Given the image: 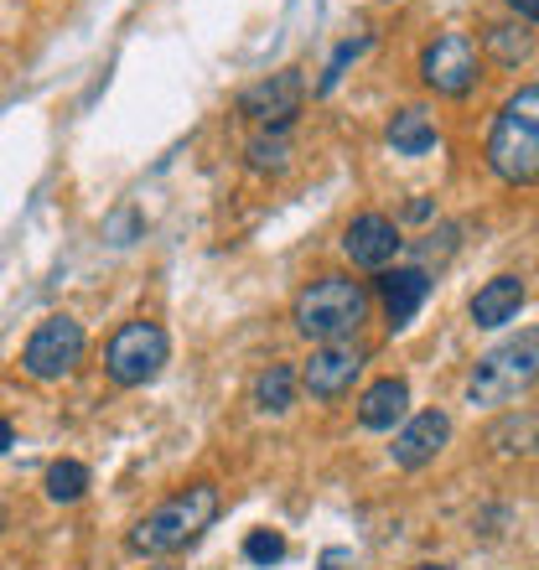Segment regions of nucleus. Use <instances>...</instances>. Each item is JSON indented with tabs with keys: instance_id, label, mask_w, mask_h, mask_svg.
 I'll list each match as a JSON object with an SVG mask.
<instances>
[{
	"instance_id": "obj_20",
	"label": "nucleus",
	"mask_w": 539,
	"mask_h": 570,
	"mask_svg": "<svg viewBox=\"0 0 539 570\" xmlns=\"http://www.w3.org/2000/svg\"><path fill=\"white\" fill-rule=\"evenodd\" d=\"M244 161L255 166V171H285V166H291V136H281V130H255L249 146H244Z\"/></svg>"
},
{
	"instance_id": "obj_6",
	"label": "nucleus",
	"mask_w": 539,
	"mask_h": 570,
	"mask_svg": "<svg viewBox=\"0 0 539 570\" xmlns=\"http://www.w3.org/2000/svg\"><path fill=\"white\" fill-rule=\"evenodd\" d=\"M84 347H89V332H84V322H74V316H42L37 327H31L27 347H21V368H27L37 384H58V379H68L84 363Z\"/></svg>"
},
{
	"instance_id": "obj_23",
	"label": "nucleus",
	"mask_w": 539,
	"mask_h": 570,
	"mask_svg": "<svg viewBox=\"0 0 539 570\" xmlns=\"http://www.w3.org/2000/svg\"><path fill=\"white\" fill-rule=\"evenodd\" d=\"M509 11L525 21V27H539V0H509Z\"/></svg>"
},
{
	"instance_id": "obj_9",
	"label": "nucleus",
	"mask_w": 539,
	"mask_h": 570,
	"mask_svg": "<svg viewBox=\"0 0 539 570\" xmlns=\"http://www.w3.org/2000/svg\"><path fill=\"white\" fill-rule=\"evenodd\" d=\"M363 363H369V353H363L353 337L347 343H322L312 347V358H306V368H301V390L312 394V400H343V394H353V384H359Z\"/></svg>"
},
{
	"instance_id": "obj_14",
	"label": "nucleus",
	"mask_w": 539,
	"mask_h": 570,
	"mask_svg": "<svg viewBox=\"0 0 539 570\" xmlns=\"http://www.w3.org/2000/svg\"><path fill=\"white\" fill-rule=\"evenodd\" d=\"M519 306H525V281L519 275H493L472 296V322L478 327H509L513 316H519Z\"/></svg>"
},
{
	"instance_id": "obj_17",
	"label": "nucleus",
	"mask_w": 539,
	"mask_h": 570,
	"mask_svg": "<svg viewBox=\"0 0 539 570\" xmlns=\"http://www.w3.org/2000/svg\"><path fill=\"white\" fill-rule=\"evenodd\" d=\"M384 136H390L394 156H425V150L435 146V125L425 109H394Z\"/></svg>"
},
{
	"instance_id": "obj_25",
	"label": "nucleus",
	"mask_w": 539,
	"mask_h": 570,
	"mask_svg": "<svg viewBox=\"0 0 539 570\" xmlns=\"http://www.w3.org/2000/svg\"><path fill=\"white\" fill-rule=\"evenodd\" d=\"M410 570H451V566H435V560H425V566H410Z\"/></svg>"
},
{
	"instance_id": "obj_2",
	"label": "nucleus",
	"mask_w": 539,
	"mask_h": 570,
	"mask_svg": "<svg viewBox=\"0 0 539 570\" xmlns=\"http://www.w3.org/2000/svg\"><path fill=\"white\" fill-rule=\"evenodd\" d=\"M213 519H218V488H213V482H187L182 493L156 503V509L130 529V550L135 556H150V560L177 556V550L203 540V529H208Z\"/></svg>"
},
{
	"instance_id": "obj_7",
	"label": "nucleus",
	"mask_w": 539,
	"mask_h": 570,
	"mask_svg": "<svg viewBox=\"0 0 539 570\" xmlns=\"http://www.w3.org/2000/svg\"><path fill=\"white\" fill-rule=\"evenodd\" d=\"M482 78V52L467 31H441L425 52H420V83L447 99H462V94L478 89Z\"/></svg>"
},
{
	"instance_id": "obj_4",
	"label": "nucleus",
	"mask_w": 539,
	"mask_h": 570,
	"mask_svg": "<svg viewBox=\"0 0 539 570\" xmlns=\"http://www.w3.org/2000/svg\"><path fill=\"white\" fill-rule=\"evenodd\" d=\"M539 379V327H525L519 337L482 353L467 379V405L478 410H509L519 394Z\"/></svg>"
},
{
	"instance_id": "obj_21",
	"label": "nucleus",
	"mask_w": 539,
	"mask_h": 570,
	"mask_svg": "<svg viewBox=\"0 0 539 570\" xmlns=\"http://www.w3.org/2000/svg\"><path fill=\"white\" fill-rule=\"evenodd\" d=\"M244 560H255V566H281L285 534L281 529H249V534H244Z\"/></svg>"
},
{
	"instance_id": "obj_24",
	"label": "nucleus",
	"mask_w": 539,
	"mask_h": 570,
	"mask_svg": "<svg viewBox=\"0 0 539 570\" xmlns=\"http://www.w3.org/2000/svg\"><path fill=\"white\" fill-rule=\"evenodd\" d=\"M11 441H16V431H11V421H0V456L11 451Z\"/></svg>"
},
{
	"instance_id": "obj_22",
	"label": "nucleus",
	"mask_w": 539,
	"mask_h": 570,
	"mask_svg": "<svg viewBox=\"0 0 539 570\" xmlns=\"http://www.w3.org/2000/svg\"><path fill=\"white\" fill-rule=\"evenodd\" d=\"M363 47H369V37H359V42H343V47H337V52H332V62H327V73H322V83H316V94H332V89H337L343 68H347L353 58H359Z\"/></svg>"
},
{
	"instance_id": "obj_19",
	"label": "nucleus",
	"mask_w": 539,
	"mask_h": 570,
	"mask_svg": "<svg viewBox=\"0 0 539 570\" xmlns=\"http://www.w3.org/2000/svg\"><path fill=\"white\" fill-rule=\"evenodd\" d=\"M42 488H47V498H52V503H78V498L94 488V472L84 462H74V456H62V462L47 466Z\"/></svg>"
},
{
	"instance_id": "obj_26",
	"label": "nucleus",
	"mask_w": 539,
	"mask_h": 570,
	"mask_svg": "<svg viewBox=\"0 0 539 570\" xmlns=\"http://www.w3.org/2000/svg\"><path fill=\"white\" fill-rule=\"evenodd\" d=\"M146 570H171V566H146Z\"/></svg>"
},
{
	"instance_id": "obj_16",
	"label": "nucleus",
	"mask_w": 539,
	"mask_h": 570,
	"mask_svg": "<svg viewBox=\"0 0 539 570\" xmlns=\"http://www.w3.org/2000/svg\"><path fill=\"white\" fill-rule=\"evenodd\" d=\"M301 394V379L291 363H270V368H259L255 374V390H249V400H255L259 415H285V410L296 405Z\"/></svg>"
},
{
	"instance_id": "obj_5",
	"label": "nucleus",
	"mask_w": 539,
	"mask_h": 570,
	"mask_svg": "<svg viewBox=\"0 0 539 570\" xmlns=\"http://www.w3.org/2000/svg\"><path fill=\"white\" fill-rule=\"evenodd\" d=\"M171 358V337H166L161 322H150V316H130L115 327V337L105 343V374L109 384H120V390H146L156 384Z\"/></svg>"
},
{
	"instance_id": "obj_12",
	"label": "nucleus",
	"mask_w": 539,
	"mask_h": 570,
	"mask_svg": "<svg viewBox=\"0 0 539 570\" xmlns=\"http://www.w3.org/2000/svg\"><path fill=\"white\" fill-rule=\"evenodd\" d=\"M425 296H431V275L415 271V265H390V271H379V301H384L390 332L410 327L415 312L425 306Z\"/></svg>"
},
{
	"instance_id": "obj_15",
	"label": "nucleus",
	"mask_w": 539,
	"mask_h": 570,
	"mask_svg": "<svg viewBox=\"0 0 539 570\" xmlns=\"http://www.w3.org/2000/svg\"><path fill=\"white\" fill-rule=\"evenodd\" d=\"M482 47H488V58L498 68H519L539 52V37L525 27V21H493V27L482 31Z\"/></svg>"
},
{
	"instance_id": "obj_1",
	"label": "nucleus",
	"mask_w": 539,
	"mask_h": 570,
	"mask_svg": "<svg viewBox=\"0 0 539 570\" xmlns=\"http://www.w3.org/2000/svg\"><path fill=\"white\" fill-rule=\"evenodd\" d=\"M369 306H374V296H369L363 281H353V275H316L291 301V322H296V332L312 347L347 343L369 322Z\"/></svg>"
},
{
	"instance_id": "obj_10",
	"label": "nucleus",
	"mask_w": 539,
	"mask_h": 570,
	"mask_svg": "<svg viewBox=\"0 0 539 570\" xmlns=\"http://www.w3.org/2000/svg\"><path fill=\"white\" fill-rule=\"evenodd\" d=\"M404 249V234L394 218L384 213H359L353 224L343 228V255L359 265V271H390Z\"/></svg>"
},
{
	"instance_id": "obj_3",
	"label": "nucleus",
	"mask_w": 539,
	"mask_h": 570,
	"mask_svg": "<svg viewBox=\"0 0 539 570\" xmlns=\"http://www.w3.org/2000/svg\"><path fill=\"white\" fill-rule=\"evenodd\" d=\"M488 166L509 187H535L539 181V83H525L519 94L503 99L488 130Z\"/></svg>"
},
{
	"instance_id": "obj_11",
	"label": "nucleus",
	"mask_w": 539,
	"mask_h": 570,
	"mask_svg": "<svg viewBox=\"0 0 539 570\" xmlns=\"http://www.w3.org/2000/svg\"><path fill=\"white\" fill-rule=\"evenodd\" d=\"M451 441V415L447 410H420V415H404L400 431H394V466L400 472H420V466H431Z\"/></svg>"
},
{
	"instance_id": "obj_8",
	"label": "nucleus",
	"mask_w": 539,
	"mask_h": 570,
	"mask_svg": "<svg viewBox=\"0 0 539 570\" xmlns=\"http://www.w3.org/2000/svg\"><path fill=\"white\" fill-rule=\"evenodd\" d=\"M301 105H306V78L296 73V68H281V73L259 78V83H249V89L239 94V115L255 130H291L301 115Z\"/></svg>"
},
{
	"instance_id": "obj_18",
	"label": "nucleus",
	"mask_w": 539,
	"mask_h": 570,
	"mask_svg": "<svg viewBox=\"0 0 539 570\" xmlns=\"http://www.w3.org/2000/svg\"><path fill=\"white\" fill-rule=\"evenodd\" d=\"M503 456H539V415L535 410H513V415H503V421L493 425V435H488Z\"/></svg>"
},
{
	"instance_id": "obj_13",
	"label": "nucleus",
	"mask_w": 539,
	"mask_h": 570,
	"mask_svg": "<svg viewBox=\"0 0 539 570\" xmlns=\"http://www.w3.org/2000/svg\"><path fill=\"white\" fill-rule=\"evenodd\" d=\"M404 415H410V384H404L400 374L374 379V384L359 394V425L363 431H394Z\"/></svg>"
}]
</instances>
